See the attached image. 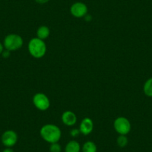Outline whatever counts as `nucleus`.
<instances>
[{"instance_id": "nucleus-12", "label": "nucleus", "mask_w": 152, "mask_h": 152, "mask_svg": "<svg viewBox=\"0 0 152 152\" xmlns=\"http://www.w3.org/2000/svg\"><path fill=\"white\" fill-rule=\"evenodd\" d=\"M82 152H97V146L93 141H87L81 148Z\"/></svg>"}, {"instance_id": "nucleus-19", "label": "nucleus", "mask_w": 152, "mask_h": 152, "mask_svg": "<svg viewBox=\"0 0 152 152\" xmlns=\"http://www.w3.org/2000/svg\"><path fill=\"white\" fill-rule=\"evenodd\" d=\"M84 20H85L87 22H90L92 20H93V17H92V16L90 15V14H86L85 17H84Z\"/></svg>"}, {"instance_id": "nucleus-1", "label": "nucleus", "mask_w": 152, "mask_h": 152, "mask_svg": "<svg viewBox=\"0 0 152 152\" xmlns=\"http://www.w3.org/2000/svg\"><path fill=\"white\" fill-rule=\"evenodd\" d=\"M40 134L44 141L50 144L58 142L62 135L59 127L54 124H46L43 125L40 128Z\"/></svg>"}, {"instance_id": "nucleus-16", "label": "nucleus", "mask_w": 152, "mask_h": 152, "mask_svg": "<svg viewBox=\"0 0 152 152\" xmlns=\"http://www.w3.org/2000/svg\"><path fill=\"white\" fill-rule=\"evenodd\" d=\"M80 134H81V132H80L79 128H78V129H77V128H74V129H72L71 131H70V135H71L72 137H78Z\"/></svg>"}, {"instance_id": "nucleus-5", "label": "nucleus", "mask_w": 152, "mask_h": 152, "mask_svg": "<svg viewBox=\"0 0 152 152\" xmlns=\"http://www.w3.org/2000/svg\"><path fill=\"white\" fill-rule=\"evenodd\" d=\"M34 105L40 111L47 110L50 107V100L46 94L43 93H37L33 96L32 99Z\"/></svg>"}, {"instance_id": "nucleus-17", "label": "nucleus", "mask_w": 152, "mask_h": 152, "mask_svg": "<svg viewBox=\"0 0 152 152\" xmlns=\"http://www.w3.org/2000/svg\"><path fill=\"white\" fill-rule=\"evenodd\" d=\"M1 55L3 57V58H8L10 57V55H11V52L8 50H6V49H5Z\"/></svg>"}, {"instance_id": "nucleus-3", "label": "nucleus", "mask_w": 152, "mask_h": 152, "mask_svg": "<svg viewBox=\"0 0 152 152\" xmlns=\"http://www.w3.org/2000/svg\"><path fill=\"white\" fill-rule=\"evenodd\" d=\"M23 45V39L20 35L17 34H9L3 40L5 49L13 52L20 49Z\"/></svg>"}, {"instance_id": "nucleus-2", "label": "nucleus", "mask_w": 152, "mask_h": 152, "mask_svg": "<svg viewBox=\"0 0 152 152\" xmlns=\"http://www.w3.org/2000/svg\"><path fill=\"white\" fill-rule=\"evenodd\" d=\"M28 49L33 58L40 59L45 56L47 51V47L44 40L38 37L31 39L28 45Z\"/></svg>"}, {"instance_id": "nucleus-6", "label": "nucleus", "mask_w": 152, "mask_h": 152, "mask_svg": "<svg viewBox=\"0 0 152 152\" xmlns=\"http://www.w3.org/2000/svg\"><path fill=\"white\" fill-rule=\"evenodd\" d=\"M70 13L75 18H82L88 14V8L84 2H76L70 7Z\"/></svg>"}, {"instance_id": "nucleus-10", "label": "nucleus", "mask_w": 152, "mask_h": 152, "mask_svg": "<svg viewBox=\"0 0 152 152\" xmlns=\"http://www.w3.org/2000/svg\"><path fill=\"white\" fill-rule=\"evenodd\" d=\"M81 150V145L76 140H71L66 145L65 152H80Z\"/></svg>"}, {"instance_id": "nucleus-7", "label": "nucleus", "mask_w": 152, "mask_h": 152, "mask_svg": "<svg viewBox=\"0 0 152 152\" xmlns=\"http://www.w3.org/2000/svg\"><path fill=\"white\" fill-rule=\"evenodd\" d=\"M1 140L6 148H11L15 145L18 140L17 134L13 130H7L2 134Z\"/></svg>"}, {"instance_id": "nucleus-8", "label": "nucleus", "mask_w": 152, "mask_h": 152, "mask_svg": "<svg viewBox=\"0 0 152 152\" xmlns=\"http://www.w3.org/2000/svg\"><path fill=\"white\" fill-rule=\"evenodd\" d=\"M93 128H94V124H93V120L88 117L83 119L79 125L80 132L83 135L85 136L91 134L93 131Z\"/></svg>"}, {"instance_id": "nucleus-15", "label": "nucleus", "mask_w": 152, "mask_h": 152, "mask_svg": "<svg viewBox=\"0 0 152 152\" xmlns=\"http://www.w3.org/2000/svg\"><path fill=\"white\" fill-rule=\"evenodd\" d=\"M49 151L61 152L62 151V148H61V145L58 142L52 143V144H50V146H49Z\"/></svg>"}, {"instance_id": "nucleus-14", "label": "nucleus", "mask_w": 152, "mask_h": 152, "mask_svg": "<svg viewBox=\"0 0 152 152\" xmlns=\"http://www.w3.org/2000/svg\"><path fill=\"white\" fill-rule=\"evenodd\" d=\"M116 143L120 148H125L128 144V139L126 135H119L116 140Z\"/></svg>"}, {"instance_id": "nucleus-20", "label": "nucleus", "mask_w": 152, "mask_h": 152, "mask_svg": "<svg viewBox=\"0 0 152 152\" xmlns=\"http://www.w3.org/2000/svg\"><path fill=\"white\" fill-rule=\"evenodd\" d=\"M4 50H5V48H4L3 43H0V55H2V53L3 52Z\"/></svg>"}, {"instance_id": "nucleus-11", "label": "nucleus", "mask_w": 152, "mask_h": 152, "mask_svg": "<svg viewBox=\"0 0 152 152\" xmlns=\"http://www.w3.org/2000/svg\"><path fill=\"white\" fill-rule=\"evenodd\" d=\"M50 35V29L46 26H41L37 30V37L44 40Z\"/></svg>"}, {"instance_id": "nucleus-9", "label": "nucleus", "mask_w": 152, "mask_h": 152, "mask_svg": "<svg viewBox=\"0 0 152 152\" xmlns=\"http://www.w3.org/2000/svg\"><path fill=\"white\" fill-rule=\"evenodd\" d=\"M61 120L63 123L66 126H74L77 122V116L72 111L66 110L63 113L61 116Z\"/></svg>"}, {"instance_id": "nucleus-18", "label": "nucleus", "mask_w": 152, "mask_h": 152, "mask_svg": "<svg viewBox=\"0 0 152 152\" xmlns=\"http://www.w3.org/2000/svg\"><path fill=\"white\" fill-rule=\"evenodd\" d=\"M37 3L40 4V5H44V4H46L47 2H49L50 0H34Z\"/></svg>"}, {"instance_id": "nucleus-4", "label": "nucleus", "mask_w": 152, "mask_h": 152, "mask_svg": "<svg viewBox=\"0 0 152 152\" xmlns=\"http://www.w3.org/2000/svg\"><path fill=\"white\" fill-rule=\"evenodd\" d=\"M113 128L116 133L119 135H127L131 130V125L130 121L124 116L116 118L113 122Z\"/></svg>"}, {"instance_id": "nucleus-13", "label": "nucleus", "mask_w": 152, "mask_h": 152, "mask_svg": "<svg viewBox=\"0 0 152 152\" xmlns=\"http://www.w3.org/2000/svg\"><path fill=\"white\" fill-rule=\"evenodd\" d=\"M143 91L145 96L152 97V78H149L145 82L143 86Z\"/></svg>"}, {"instance_id": "nucleus-21", "label": "nucleus", "mask_w": 152, "mask_h": 152, "mask_svg": "<svg viewBox=\"0 0 152 152\" xmlns=\"http://www.w3.org/2000/svg\"><path fill=\"white\" fill-rule=\"evenodd\" d=\"M2 152H14V150L11 148H6L2 151Z\"/></svg>"}]
</instances>
